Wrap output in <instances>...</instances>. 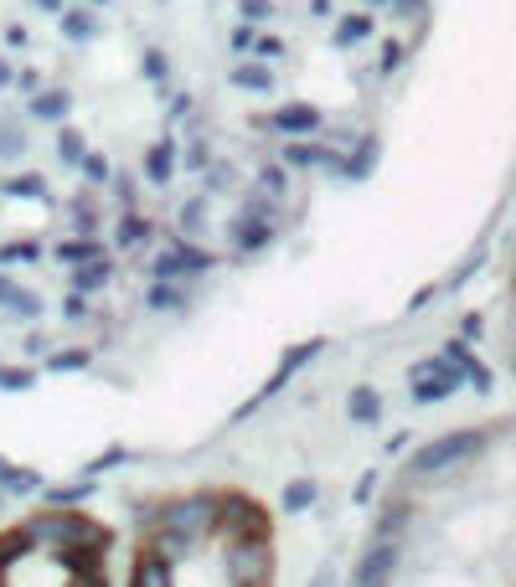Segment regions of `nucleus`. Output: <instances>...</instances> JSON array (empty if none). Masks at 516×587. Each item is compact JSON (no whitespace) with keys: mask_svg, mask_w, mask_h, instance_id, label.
Instances as JSON below:
<instances>
[{"mask_svg":"<svg viewBox=\"0 0 516 587\" xmlns=\"http://www.w3.org/2000/svg\"><path fill=\"white\" fill-rule=\"evenodd\" d=\"M491 443H496V438L481 433V428L445 433V438H434V443H424V449L413 453L408 474H413V479H445V474H460V470H470V464H475Z\"/></svg>","mask_w":516,"mask_h":587,"instance_id":"1","label":"nucleus"},{"mask_svg":"<svg viewBox=\"0 0 516 587\" xmlns=\"http://www.w3.org/2000/svg\"><path fill=\"white\" fill-rule=\"evenodd\" d=\"M217 516H223V500L217 495H187V500H171L155 510V526H171L181 537L202 541L206 531H217Z\"/></svg>","mask_w":516,"mask_h":587,"instance_id":"2","label":"nucleus"},{"mask_svg":"<svg viewBox=\"0 0 516 587\" xmlns=\"http://www.w3.org/2000/svg\"><path fill=\"white\" fill-rule=\"evenodd\" d=\"M223 567L233 587H269L274 583V546L269 541H227Z\"/></svg>","mask_w":516,"mask_h":587,"instance_id":"3","label":"nucleus"},{"mask_svg":"<svg viewBox=\"0 0 516 587\" xmlns=\"http://www.w3.org/2000/svg\"><path fill=\"white\" fill-rule=\"evenodd\" d=\"M217 531H223L227 541H269V510L254 500H223Z\"/></svg>","mask_w":516,"mask_h":587,"instance_id":"4","label":"nucleus"},{"mask_svg":"<svg viewBox=\"0 0 516 587\" xmlns=\"http://www.w3.org/2000/svg\"><path fill=\"white\" fill-rule=\"evenodd\" d=\"M408 382H413V403H445V397H455V386H460L464 376L439 355V361H418V366L408 371Z\"/></svg>","mask_w":516,"mask_h":587,"instance_id":"5","label":"nucleus"},{"mask_svg":"<svg viewBox=\"0 0 516 587\" xmlns=\"http://www.w3.org/2000/svg\"><path fill=\"white\" fill-rule=\"evenodd\" d=\"M227 242H233L238 252H258V248H269V242H274V212H269L263 202H254L238 222H227Z\"/></svg>","mask_w":516,"mask_h":587,"instance_id":"6","label":"nucleus"},{"mask_svg":"<svg viewBox=\"0 0 516 587\" xmlns=\"http://www.w3.org/2000/svg\"><path fill=\"white\" fill-rule=\"evenodd\" d=\"M217 263L206 248H191V242H176V248H166L160 258L150 263V273H155V284H171L176 273H206Z\"/></svg>","mask_w":516,"mask_h":587,"instance_id":"7","label":"nucleus"},{"mask_svg":"<svg viewBox=\"0 0 516 587\" xmlns=\"http://www.w3.org/2000/svg\"><path fill=\"white\" fill-rule=\"evenodd\" d=\"M445 361H449L455 371H460V376H464L470 386H475V392H491V366H485V361H481L475 351H470L464 340H449V346H445Z\"/></svg>","mask_w":516,"mask_h":587,"instance_id":"8","label":"nucleus"},{"mask_svg":"<svg viewBox=\"0 0 516 587\" xmlns=\"http://www.w3.org/2000/svg\"><path fill=\"white\" fill-rule=\"evenodd\" d=\"M284 160H290V166H300V170H341L346 160L336 150H330V145H315V139H290V145H284Z\"/></svg>","mask_w":516,"mask_h":587,"instance_id":"9","label":"nucleus"},{"mask_svg":"<svg viewBox=\"0 0 516 587\" xmlns=\"http://www.w3.org/2000/svg\"><path fill=\"white\" fill-rule=\"evenodd\" d=\"M269 124H274L279 135H315V129H321V109H310V103H284V109L269 114Z\"/></svg>","mask_w":516,"mask_h":587,"instance_id":"10","label":"nucleus"},{"mask_svg":"<svg viewBox=\"0 0 516 587\" xmlns=\"http://www.w3.org/2000/svg\"><path fill=\"white\" fill-rule=\"evenodd\" d=\"M171 583H176V567L145 546V552L135 556V587H171Z\"/></svg>","mask_w":516,"mask_h":587,"instance_id":"11","label":"nucleus"},{"mask_svg":"<svg viewBox=\"0 0 516 587\" xmlns=\"http://www.w3.org/2000/svg\"><path fill=\"white\" fill-rule=\"evenodd\" d=\"M171 176H176V145H171V139H155L150 155H145V181L166 185Z\"/></svg>","mask_w":516,"mask_h":587,"instance_id":"12","label":"nucleus"},{"mask_svg":"<svg viewBox=\"0 0 516 587\" xmlns=\"http://www.w3.org/2000/svg\"><path fill=\"white\" fill-rule=\"evenodd\" d=\"M378 135H361L357 139V155H346V166H341V176L346 181H367L372 176V166H378Z\"/></svg>","mask_w":516,"mask_h":587,"instance_id":"13","label":"nucleus"},{"mask_svg":"<svg viewBox=\"0 0 516 587\" xmlns=\"http://www.w3.org/2000/svg\"><path fill=\"white\" fill-rule=\"evenodd\" d=\"M68 109H72L68 88H42V93L32 99V118H47V124H63V118H68Z\"/></svg>","mask_w":516,"mask_h":587,"instance_id":"14","label":"nucleus"},{"mask_svg":"<svg viewBox=\"0 0 516 587\" xmlns=\"http://www.w3.org/2000/svg\"><path fill=\"white\" fill-rule=\"evenodd\" d=\"M57 26H63V36H68V42H93V36H99V16H93L88 5L63 11V16H57Z\"/></svg>","mask_w":516,"mask_h":587,"instance_id":"15","label":"nucleus"},{"mask_svg":"<svg viewBox=\"0 0 516 587\" xmlns=\"http://www.w3.org/2000/svg\"><path fill=\"white\" fill-rule=\"evenodd\" d=\"M408 500H388L378 516V541H403L408 537Z\"/></svg>","mask_w":516,"mask_h":587,"instance_id":"16","label":"nucleus"},{"mask_svg":"<svg viewBox=\"0 0 516 587\" xmlns=\"http://www.w3.org/2000/svg\"><path fill=\"white\" fill-rule=\"evenodd\" d=\"M227 83L248 88V93H274V72H269V63H243V68L227 72Z\"/></svg>","mask_w":516,"mask_h":587,"instance_id":"17","label":"nucleus"},{"mask_svg":"<svg viewBox=\"0 0 516 587\" xmlns=\"http://www.w3.org/2000/svg\"><path fill=\"white\" fill-rule=\"evenodd\" d=\"M315 355H321V340H310V346H294V351H290V355H284V361H279V371H274V382L263 386V397H274L279 386L290 382V376H294V371H300V366H305V361H315Z\"/></svg>","mask_w":516,"mask_h":587,"instance_id":"18","label":"nucleus"},{"mask_svg":"<svg viewBox=\"0 0 516 587\" xmlns=\"http://www.w3.org/2000/svg\"><path fill=\"white\" fill-rule=\"evenodd\" d=\"M191 546H197L191 537L171 531V526H155V541H150V552H155V556H166V562H181V556H187Z\"/></svg>","mask_w":516,"mask_h":587,"instance_id":"19","label":"nucleus"},{"mask_svg":"<svg viewBox=\"0 0 516 587\" xmlns=\"http://www.w3.org/2000/svg\"><path fill=\"white\" fill-rule=\"evenodd\" d=\"M93 258H103V248L93 242V237H68V242H57V263L83 269V263H93Z\"/></svg>","mask_w":516,"mask_h":587,"instance_id":"20","label":"nucleus"},{"mask_svg":"<svg viewBox=\"0 0 516 587\" xmlns=\"http://www.w3.org/2000/svg\"><path fill=\"white\" fill-rule=\"evenodd\" d=\"M346 413H351V422H378L382 403L372 386H351V397H346Z\"/></svg>","mask_w":516,"mask_h":587,"instance_id":"21","label":"nucleus"},{"mask_svg":"<svg viewBox=\"0 0 516 587\" xmlns=\"http://www.w3.org/2000/svg\"><path fill=\"white\" fill-rule=\"evenodd\" d=\"M109 279H114V263H109V258H93V263H83V269L72 273V289L88 294V289H103Z\"/></svg>","mask_w":516,"mask_h":587,"instance_id":"22","label":"nucleus"},{"mask_svg":"<svg viewBox=\"0 0 516 587\" xmlns=\"http://www.w3.org/2000/svg\"><path fill=\"white\" fill-rule=\"evenodd\" d=\"M57 160H63V166H78V170H83V160H88L83 135H78V129H68V124L57 129Z\"/></svg>","mask_w":516,"mask_h":587,"instance_id":"23","label":"nucleus"},{"mask_svg":"<svg viewBox=\"0 0 516 587\" xmlns=\"http://www.w3.org/2000/svg\"><path fill=\"white\" fill-rule=\"evenodd\" d=\"M42 258V242L21 237V242H0V269H16V263H36Z\"/></svg>","mask_w":516,"mask_h":587,"instance_id":"24","label":"nucleus"},{"mask_svg":"<svg viewBox=\"0 0 516 587\" xmlns=\"http://www.w3.org/2000/svg\"><path fill=\"white\" fill-rule=\"evenodd\" d=\"M145 304H150L155 315H171V309H181V304H187V289H176V284H150Z\"/></svg>","mask_w":516,"mask_h":587,"instance_id":"25","label":"nucleus"},{"mask_svg":"<svg viewBox=\"0 0 516 587\" xmlns=\"http://www.w3.org/2000/svg\"><path fill=\"white\" fill-rule=\"evenodd\" d=\"M114 242H120V248H139V242H150V222L139 217V212H124V222H120V233H114Z\"/></svg>","mask_w":516,"mask_h":587,"instance_id":"26","label":"nucleus"},{"mask_svg":"<svg viewBox=\"0 0 516 587\" xmlns=\"http://www.w3.org/2000/svg\"><path fill=\"white\" fill-rule=\"evenodd\" d=\"M0 191H5V196H32V202H42V196H47V181H42L36 170H26V176H11V181H0Z\"/></svg>","mask_w":516,"mask_h":587,"instance_id":"27","label":"nucleus"},{"mask_svg":"<svg viewBox=\"0 0 516 587\" xmlns=\"http://www.w3.org/2000/svg\"><path fill=\"white\" fill-rule=\"evenodd\" d=\"M367 36H372V16H346L330 42H336V47H357V42H367Z\"/></svg>","mask_w":516,"mask_h":587,"instance_id":"28","label":"nucleus"},{"mask_svg":"<svg viewBox=\"0 0 516 587\" xmlns=\"http://www.w3.org/2000/svg\"><path fill=\"white\" fill-rule=\"evenodd\" d=\"M315 500H321L315 479H290V485H284V510H310Z\"/></svg>","mask_w":516,"mask_h":587,"instance_id":"29","label":"nucleus"},{"mask_svg":"<svg viewBox=\"0 0 516 587\" xmlns=\"http://www.w3.org/2000/svg\"><path fill=\"white\" fill-rule=\"evenodd\" d=\"M21 150H26V135H21L16 118H5V124H0V160H16Z\"/></svg>","mask_w":516,"mask_h":587,"instance_id":"30","label":"nucleus"},{"mask_svg":"<svg viewBox=\"0 0 516 587\" xmlns=\"http://www.w3.org/2000/svg\"><path fill=\"white\" fill-rule=\"evenodd\" d=\"M93 495V479H78V485H52L47 489V500L63 510V505H72V500H88Z\"/></svg>","mask_w":516,"mask_h":587,"instance_id":"31","label":"nucleus"},{"mask_svg":"<svg viewBox=\"0 0 516 587\" xmlns=\"http://www.w3.org/2000/svg\"><path fill=\"white\" fill-rule=\"evenodd\" d=\"M83 176H88V185H109V181H114V166H109L103 155H88V160H83Z\"/></svg>","mask_w":516,"mask_h":587,"instance_id":"32","label":"nucleus"},{"mask_svg":"<svg viewBox=\"0 0 516 587\" xmlns=\"http://www.w3.org/2000/svg\"><path fill=\"white\" fill-rule=\"evenodd\" d=\"M47 366H52V371H83V366H88V351H52V355H47Z\"/></svg>","mask_w":516,"mask_h":587,"instance_id":"33","label":"nucleus"},{"mask_svg":"<svg viewBox=\"0 0 516 587\" xmlns=\"http://www.w3.org/2000/svg\"><path fill=\"white\" fill-rule=\"evenodd\" d=\"M32 382H36V376L26 366H0V386H5V392H26Z\"/></svg>","mask_w":516,"mask_h":587,"instance_id":"34","label":"nucleus"},{"mask_svg":"<svg viewBox=\"0 0 516 587\" xmlns=\"http://www.w3.org/2000/svg\"><path fill=\"white\" fill-rule=\"evenodd\" d=\"M139 68H145V78H150V83H166V72H171V68H166V52H160V47L145 52V63H139Z\"/></svg>","mask_w":516,"mask_h":587,"instance_id":"35","label":"nucleus"},{"mask_svg":"<svg viewBox=\"0 0 516 587\" xmlns=\"http://www.w3.org/2000/svg\"><path fill=\"white\" fill-rule=\"evenodd\" d=\"M243 5V21H269L274 16V0H238Z\"/></svg>","mask_w":516,"mask_h":587,"instance_id":"36","label":"nucleus"},{"mask_svg":"<svg viewBox=\"0 0 516 587\" xmlns=\"http://www.w3.org/2000/svg\"><path fill=\"white\" fill-rule=\"evenodd\" d=\"M202 212H206V202H202V196H197V202H187V206H181V233H197V227H202Z\"/></svg>","mask_w":516,"mask_h":587,"instance_id":"37","label":"nucleus"},{"mask_svg":"<svg viewBox=\"0 0 516 587\" xmlns=\"http://www.w3.org/2000/svg\"><path fill=\"white\" fill-rule=\"evenodd\" d=\"M11 315H21V319H36V315H42V300H36L32 289H21V300H16V309H11Z\"/></svg>","mask_w":516,"mask_h":587,"instance_id":"38","label":"nucleus"},{"mask_svg":"<svg viewBox=\"0 0 516 587\" xmlns=\"http://www.w3.org/2000/svg\"><path fill=\"white\" fill-rule=\"evenodd\" d=\"M397 68H403V47H397V42H388V47H382L378 72H397Z\"/></svg>","mask_w":516,"mask_h":587,"instance_id":"39","label":"nucleus"},{"mask_svg":"<svg viewBox=\"0 0 516 587\" xmlns=\"http://www.w3.org/2000/svg\"><path fill=\"white\" fill-rule=\"evenodd\" d=\"M187 170H206V145L202 139H191L187 145Z\"/></svg>","mask_w":516,"mask_h":587,"instance_id":"40","label":"nucleus"},{"mask_svg":"<svg viewBox=\"0 0 516 587\" xmlns=\"http://www.w3.org/2000/svg\"><path fill=\"white\" fill-rule=\"evenodd\" d=\"M258 181H263V191H274V196H279V191H284V170H279V166H263V176H258Z\"/></svg>","mask_w":516,"mask_h":587,"instance_id":"41","label":"nucleus"},{"mask_svg":"<svg viewBox=\"0 0 516 587\" xmlns=\"http://www.w3.org/2000/svg\"><path fill=\"white\" fill-rule=\"evenodd\" d=\"M16 300H21V289L11 284L5 273H0V309H16Z\"/></svg>","mask_w":516,"mask_h":587,"instance_id":"42","label":"nucleus"},{"mask_svg":"<svg viewBox=\"0 0 516 587\" xmlns=\"http://www.w3.org/2000/svg\"><path fill=\"white\" fill-rule=\"evenodd\" d=\"M258 57H263V63H269V57H284V42H279V36H263V42H258Z\"/></svg>","mask_w":516,"mask_h":587,"instance_id":"43","label":"nucleus"},{"mask_svg":"<svg viewBox=\"0 0 516 587\" xmlns=\"http://www.w3.org/2000/svg\"><path fill=\"white\" fill-rule=\"evenodd\" d=\"M114 191H120V202L130 206L135 202V176H114Z\"/></svg>","mask_w":516,"mask_h":587,"instance_id":"44","label":"nucleus"},{"mask_svg":"<svg viewBox=\"0 0 516 587\" xmlns=\"http://www.w3.org/2000/svg\"><path fill=\"white\" fill-rule=\"evenodd\" d=\"M305 587H336V567H330V562L326 567H315V577H310Z\"/></svg>","mask_w":516,"mask_h":587,"instance_id":"45","label":"nucleus"},{"mask_svg":"<svg viewBox=\"0 0 516 587\" xmlns=\"http://www.w3.org/2000/svg\"><path fill=\"white\" fill-rule=\"evenodd\" d=\"M16 88L21 93H42V72H16Z\"/></svg>","mask_w":516,"mask_h":587,"instance_id":"46","label":"nucleus"},{"mask_svg":"<svg viewBox=\"0 0 516 587\" xmlns=\"http://www.w3.org/2000/svg\"><path fill=\"white\" fill-rule=\"evenodd\" d=\"M63 315H68V319H83V315H88L83 294H68V304H63Z\"/></svg>","mask_w":516,"mask_h":587,"instance_id":"47","label":"nucleus"},{"mask_svg":"<svg viewBox=\"0 0 516 587\" xmlns=\"http://www.w3.org/2000/svg\"><path fill=\"white\" fill-rule=\"evenodd\" d=\"M393 11L397 16H418V11H424V0H393Z\"/></svg>","mask_w":516,"mask_h":587,"instance_id":"48","label":"nucleus"},{"mask_svg":"<svg viewBox=\"0 0 516 587\" xmlns=\"http://www.w3.org/2000/svg\"><path fill=\"white\" fill-rule=\"evenodd\" d=\"M5 42H11V47H26L32 36H26V26H5Z\"/></svg>","mask_w":516,"mask_h":587,"instance_id":"49","label":"nucleus"},{"mask_svg":"<svg viewBox=\"0 0 516 587\" xmlns=\"http://www.w3.org/2000/svg\"><path fill=\"white\" fill-rule=\"evenodd\" d=\"M233 47L248 52V47H254V32H248V26H238V32H233Z\"/></svg>","mask_w":516,"mask_h":587,"instance_id":"50","label":"nucleus"},{"mask_svg":"<svg viewBox=\"0 0 516 587\" xmlns=\"http://www.w3.org/2000/svg\"><path fill=\"white\" fill-rule=\"evenodd\" d=\"M11 83H16V72H11V63L0 57V88H11Z\"/></svg>","mask_w":516,"mask_h":587,"instance_id":"51","label":"nucleus"},{"mask_svg":"<svg viewBox=\"0 0 516 587\" xmlns=\"http://www.w3.org/2000/svg\"><path fill=\"white\" fill-rule=\"evenodd\" d=\"M42 11H52V16H63V0H36Z\"/></svg>","mask_w":516,"mask_h":587,"instance_id":"52","label":"nucleus"},{"mask_svg":"<svg viewBox=\"0 0 516 587\" xmlns=\"http://www.w3.org/2000/svg\"><path fill=\"white\" fill-rule=\"evenodd\" d=\"M5 572H11V562H5V556H0V587H5Z\"/></svg>","mask_w":516,"mask_h":587,"instance_id":"53","label":"nucleus"},{"mask_svg":"<svg viewBox=\"0 0 516 587\" xmlns=\"http://www.w3.org/2000/svg\"><path fill=\"white\" fill-rule=\"evenodd\" d=\"M512 376H516V346H512Z\"/></svg>","mask_w":516,"mask_h":587,"instance_id":"54","label":"nucleus"},{"mask_svg":"<svg viewBox=\"0 0 516 587\" xmlns=\"http://www.w3.org/2000/svg\"><path fill=\"white\" fill-rule=\"evenodd\" d=\"M367 5H382V0H367ZM388 5H393V0H388Z\"/></svg>","mask_w":516,"mask_h":587,"instance_id":"55","label":"nucleus"},{"mask_svg":"<svg viewBox=\"0 0 516 587\" xmlns=\"http://www.w3.org/2000/svg\"><path fill=\"white\" fill-rule=\"evenodd\" d=\"M99 5H109V0H99Z\"/></svg>","mask_w":516,"mask_h":587,"instance_id":"56","label":"nucleus"}]
</instances>
